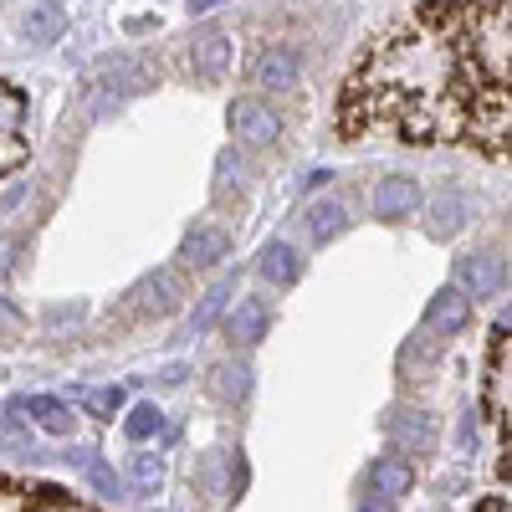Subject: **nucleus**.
<instances>
[{
	"instance_id": "obj_1",
	"label": "nucleus",
	"mask_w": 512,
	"mask_h": 512,
	"mask_svg": "<svg viewBox=\"0 0 512 512\" xmlns=\"http://www.w3.org/2000/svg\"><path fill=\"white\" fill-rule=\"evenodd\" d=\"M159 88V67L154 62H113L93 77V88H88V113L93 118H108L113 108H123L128 98H139V93H154Z\"/></svg>"
},
{
	"instance_id": "obj_2",
	"label": "nucleus",
	"mask_w": 512,
	"mask_h": 512,
	"mask_svg": "<svg viewBox=\"0 0 512 512\" xmlns=\"http://www.w3.org/2000/svg\"><path fill=\"white\" fill-rule=\"evenodd\" d=\"M410 487H415V472H410L405 451L400 456H379V461H369V472H364V502L359 507H369V512L395 507Z\"/></svg>"
},
{
	"instance_id": "obj_3",
	"label": "nucleus",
	"mask_w": 512,
	"mask_h": 512,
	"mask_svg": "<svg viewBox=\"0 0 512 512\" xmlns=\"http://www.w3.org/2000/svg\"><path fill=\"white\" fill-rule=\"evenodd\" d=\"M226 123H231V134H236L241 149H267V144L282 139V118L262 98H236L231 113H226Z\"/></svg>"
},
{
	"instance_id": "obj_4",
	"label": "nucleus",
	"mask_w": 512,
	"mask_h": 512,
	"mask_svg": "<svg viewBox=\"0 0 512 512\" xmlns=\"http://www.w3.org/2000/svg\"><path fill=\"white\" fill-rule=\"evenodd\" d=\"M251 82L262 93H297V82H303V52L297 47H262L251 62Z\"/></svg>"
},
{
	"instance_id": "obj_5",
	"label": "nucleus",
	"mask_w": 512,
	"mask_h": 512,
	"mask_svg": "<svg viewBox=\"0 0 512 512\" xmlns=\"http://www.w3.org/2000/svg\"><path fill=\"white\" fill-rule=\"evenodd\" d=\"M231 36L226 31H216V26H205V31H195L190 36V77L195 82H205V88H210V82H221L226 72H231Z\"/></svg>"
},
{
	"instance_id": "obj_6",
	"label": "nucleus",
	"mask_w": 512,
	"mask_h": 512,
	"mask_svg": "<svg viewBox=\"0 0 512 512\" xmlns=\"http://www.w3.org/2000/svg\"><path fill=\"white\" fill-rule=\"evenodd\" d=\"M384 436H390L405 456H425L436 446V420L420 405H395L390 415H384Z\"/></svg>"
},
{
	"instance_id": "obj_7",
	"label": "nucleus",
	"mask_w": 512,
	"mask_h": 512,
	"mask_svg": "<svg viewBox=\"0 0 512 512\" xmlns=\"http://www.w3.org/2000/svg\"><path fill=\"white\" fill-rule=\"evenodd\" d=\"M456 282L487 303V297H497L507 287V256L502 251H466L456 262Z\"/></svg>"
},
{
	"instance_id": "obj_8",
	"label": "nucleus",
	"mask_w": 512,
	"mask_h": 512,
	"mask_svg": "<svg viewBox=\"0 0 512 512\" xmlns=\"http://www.w3.org/2000/svg\"><path fill=\"white\" fill-rule=\"evenodd\" d=\"M472 303H477V297L466 292L461 282H446L431 303H425V328L441 333V338H456L466 323H472Z\"/></svg>"
},
{
	"instance_id": "obj_9",
	"label": "nucleus",
	"mask_w": 512,
	"mask_h": 512,
	"mask_svg": "<svg viewBox=\"0 0 512 512\" xmlns=\"http://www.w3.org/2000/svg\"><path fill=\"white\" fill-rule=\"evenodd\" d=\"M226 256H231V236L221 226H195L180 241V267L185 272H210V267H221Z\"/></svg>"
},
{
	"instance_id": "obj_10",
	"label": "nucleus",
	"mask_w": 512,
	"mask_h": 512,
	"mask_svg": "<svg viewBox=\"0 0 512 512\" xmlns=\"http://www.w3.org/2000/svg\"><path fill=\"white\" fill-rule=\"evenodd\" d=\"M466 221H472V195L456 190V185H446V190L431 200V216H425V231H431L436 241H451V236H461V231H466Z\"/></svg>"
},
{
	"instance_id": "obj_11",
	"label": "nucleus",
	"mask_w": 512,
	"mask_h": 512,
	"mask_svg": "<svg viewBox=\"0 0 512 512\" xmlns=\"http://www.w3.org/2000/svg\"><path fill=\"white\" fill-rule=\"evenodd\" d=\"M415 205H420L415 175H384L374 185V216L379 221H405V216H415Z\"/></svg>"
},
{
	"instance_id": "obj_12",
	"label": "nucleus",
	"mask_w": 512,
	"mask_h": 512,
	"mask_svg": "<svg viewBox=\"0 0 512 512\" xmlns=\"http://www.w3.org/2000/svg\"><path fill=\"white\" fill-rule=\"evenodd\" d=\"M267 328H272V308L262 303V297H241V303L231 308V318H226L231 344H241V349H256L267 338Z\"/></svg>"
},
{
	"instance_id": "obj_13",
	"label": "nucleus",
	"mask_w": 512,
	"mask_h": 512,
	"mask_svg": "<svg viewBox=\"0 0 512 512\" xmlns=\"http://www.w3.org/2000/svg\"><path fill=\"white\" fill-rule=\"evenodd\" d=\"M128 297H134V313H154V318L175 313V308H180V272H154V277H144Z\"/></svg>"
},
{
	"instance_id": "obj_14",
	"label": "nucleus",
	"mask_w": 512,
	"mask_h": 512,
	"mask_svg": "<svg viewBox=\"0 0 512 512\" xmlns=\"http://www.w3.org/2000/svg\"><path fill=\"white\" fill-rule=\"evenodd\" d=\"M16 415H31L47 436H72L77 431V415L67 400H52V395H21L16 400Z\"/></svg>"
},
{
	"instance_id": "obj_15",
	"label": "nucleus",
	"mask_w": 512,
	"mask_h": 512,
	"mask_svg": "<svg viewBox=\"0 0 512 512\" xmlns=\"http://www.w3.org/2000/svg\"><path fill=\"white\" fill-rule=\"evenodd\" d=\"M349 200L344 195H333V200H318L313 210H308V236H313V246H328V241H338L349 231Z\"/></svg>"
},
{
	"instance_id": "obj_16",
	"label": "nucleus",
	"mask_w": 512,
	"mask_h": 512,
	"mask_svg": "<svg viewBox=\"0 0 512 512\" xmlns=\"http://www.w3.org/2000/svg\"><path fill=\"white\" fill-rule=\"evenodd\" d=\"M256 272H262V282H272V287H292L297 277H303V256H297L287 241H267Z\"/></svg>"
},
{
	"instance_id": "obj_17",
	"label": "nucleus",
	"mask_w": 512,
	"mask_h": 512,
	"mask_svg": "<svg viewBox=\"0 0 512 512\" xmlns=\"http://www.w3.org/2000/svg\"><path fill=\"white\" fill-rule=\"evenodd\" d=\"M441 344H446V338L431 333V328H420L415 338H405V349H400V374H405L410 384H420V374L441 359Z\"/></svg>"
},
{
	"instance_id": "obj_18",
	"label": "nucleus",
	"mask_w": 512,
	"mask_h": 512,
	"mask_svg": "<svg viewBox=\"0 0 512 512\" xmlns=\"http://www.w3.org/2000/svg\"><path fill=\"white\" fill-rule=\"evenodd\" d=\"M231 297H236V272H226V277H221L216 287H210V292L200 297V308L190 313V338H195V333H210V328H216V323H221V313L231 308Z\"/></svg>"
},
{
	"instance_id": "obj_19",
	"label": "nucleus",
	"mask_w": 512,
	"mask_h": 512,
	"mask_svg": "<svg viewBox=\"0 0 512 512\" xmlns=\"http://www.w3.org/2000/svg\"><path fill=\"white\" fill-rule=\"evenodd\" d=\"M210 390H216V400H226V405H246V400H251V364H246V359L216 364V374H210Z\"/></svg>"
},
{
	"instance_id": "obj_20",
	"label": "nucleus",
	"mask_w": 512,
	"mask_h": 512,
	"mask_svg": "<svg viewBox=\"0 0 512 512\" xmlns=\"http://www.w3.org/2000/svg\"><path fill=\"white\" fill-rule=\"evenodd\" d=\"M21 31H26L31 41H57V36L67 31V11L57 6V0H47V6H36V11H26Z\"/></svg>"
},
{
	"instance_id": "obj_21",
	"label": "nucleus",
	"mask_w": 512,
	"mask_h": 512,
	"mask_svg": "<svg viewBox=\"0 0 512 512\" xmlns=\"http://www.w3.org/2000/svg\"><path fill=\"white\" fill-rule=\"evenodd\" d=\"M246 180H251L246 154H241V149H221V159H216V195H231V190H241Z\"/></svg>"
},
{
	"instance_id": "obj_22",
	"label": "nucleus",
	"mask_w": 512,
	"mask_h": 512,
	"mask_svg": "<svg viewBox=\"0 0 512 512\" xmlns=\"http://www.w3.org/2000/svg\"><path fill=\"white\" fill-rule=\"evenodd\" d=\"M123 431H128V441H149V436H159L164 431V410L159 405H134L128 410V420H123Z\"/></svg>"
},
{
	"instance_id": "obj_23",
	"label": "nucleus",
	"mask_w": 512,
	"mask_h": 512,
	"mask_svg": "<svg viewBox=\"0 0 512 512\" xmlns=\"http://www.w3.org/2000/svg\"><path fill=\"white\" fill-rule=\"evenodd\" d=\"M77 400H82V410H88L93 420H113L123 410V390H118V384H108V390H77Z\"/></svg>"
},
{
	"instance_id": "obj_24",
	"label": "nucleus",
	"mask_w": 512,
	"mask_h": 512,
	"mask_svg": "<svg viewBox=\"0 0 512 512\" xmlns=\"http://www.w3.org/2000/svg\"><path fill=\"white\" fill-rule=\"evenodd\" d=\"M82 472H88V482H93V492L103 497V502H118L123 497V477L113 472L108 461H98V456H88V466H82Z\"/></svg>"
},
{
	"instance_id": "obj_25",
	"label": "nucleus",
	"mask_w": 512,
	"mask_h": 512,
	"mask_svg": "<svg viewBox=\"0 0 512 512\" xmlns=\"http://www.w3.org/2000/svg\"><path fill=\"white\" fill-rule=\"evenodd\" d=\"M11 415H16V410H11ZM11 415H0V451H21V446H31L26 425H21V420H11Z\"/></svg>"
},
{
	"instance_id": "obj_26",
	"label": "nucleus",
	"mask_w": 512,
	"mask_h": 512,
	"mask_svg": "<svg viewBox=\"0 0 512 512\" xmlns=\"http://www.w3.org/2000/svg\"><path fill=\"white\" fill-rule=\"evenodd\" d=\"M26 497H36V507H77L72 492H62V487H41V482H31Z\"/></svg>"
},
{
	"instance_id": "obj_27",
	"label": "nucleus",
	"mask_w": 512,
	"mask_h": 512,
	"mask_svg": "<svg viewBox=\"0 0 512 512\" xmlns=\"http://www.w3.org/2000/svg\"><path fill=\"white\" fill-rule=\"evenodd\" d=\"M21 328H26V313L11 303L6 292H0V333H21Z\"/></svg>"
},
{
	"instance_id": "obj_28",
	"label": "nucleus",
	"mask_w": 512,
	"mask_h": 512,
	"mask_svg": "<svg viewBox=\"0 0 512 512\" xmlns=\"http://www.w3.org/2000/svg\"><path fill=\"white\" fill-rule=\"evenodd\" d=\"M226 492H231V497H241V492H246V456H241V451H236V456H231V466H226Z\"/></svg>"
},
{
	"instance_id": "obj_29",
	"label": "nucleus",
	"mask_w": 512,
	"mask_h": 512,
	"mask_svg": "<svg viewBox=\"0 0 512 512\" xmlns=\"http://www.w3.org/2000/svg\"><path fill=\"white\" fill-rule=\"evenodd\" d=\"M134 482H139V487H154V482H159V461H154V456H139V461H134Z\"/></svg>"
},
{
	"instance_id": "obj_30",
	"label": "nucleus",
	"mask_w": 512,
	"mask_h": 512,
	"mask_svg": "<svg viewBox=\"0 0 512 512\" xmlns=\"http://www.w3.org/2000/svg\"><path fill=\"white\" fill-rule=\"evenodd\" d=\"M11 251H16V241H11V236H0V282H6V272L16 267V262H11Z\"/></svg>"
},
{
	"instance_id": "obj_31",
	"label": "nucleus",
	"mask_w": 512,
	"mask_h": 512,
	"mask_svg": "<svg viewBox=\"0 0 512 512\" xmlns=\"http://www.w3.org/2000/svg\"><path fill=\"white\" fill-rule=\"evenodd\" d=\"M47 318H52V323H77V318H82V303H72V308H52Z\"/></svg>"
},
{
	"instance_id": "obj_32",
	"label": "nucleus",
	"mask_w": 512,
	"mask_h": 512,
	"mask_svg": "<svg viewBox=\"0 0 512 512\" xmlns=\"http://www.w3.org/2000/svg\"><path fill=\"white\" fill-rule=\"evenodd\" d=\"M461 446H477V415L461 420Z\"/></svg>"
},
{
	"instance_id": "obj_33",
	"label": "nucleus",
	"mask_w": 512,
	"mask_h": 512,
	"mask_svg": "<svg viewBox=\"0 0 512 512\" xmlns=\"http://www.w3.org/2000/svg\"><path fill=\"white\" fill-rule=\"evenodd\" d=\"M216 6H226V0H190V16H210Z\"/></svg>"
},
{
	"instance_id": "obj_34",
	"label": "nucleus",
	"mask_w": 512,
	"mask_h": 512,
	"mask_svg": "<svg viewBox=\"0 0 512 512\" xmlns=\"http://www.w3.org/2000/svg\"><path fill=\"white\" fill-rule=\"evenodd\" d=\"M333 180V169H313V175L303 180V190H318V185H328Z\"/></svg>"
},
{
	"instance_id": "obj_35",
	"label": "nucleus",
	"mask_w": 512,
	"mask_h": 512,
	"mask_svg": "<svg viewBox=\"0 0 512 512\" xmlns=\"http://www.w3.org/2000/svg\"><path fill=\"white\" fill-rule=\"evenodd\" d=\"M497 333H502V338H507V333H512V303H507V313H502V318H497Z\"/></svg>"
}]
</instances>
